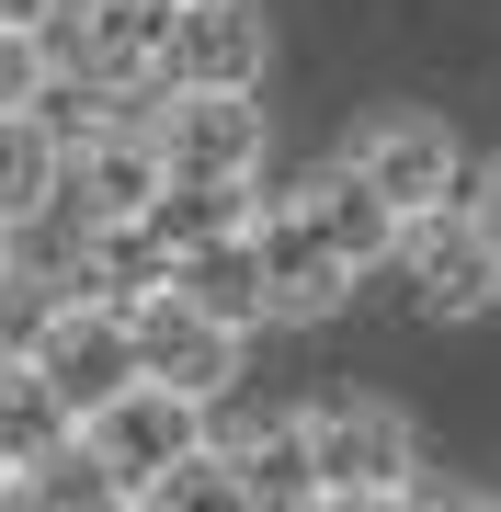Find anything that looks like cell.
<instances>
[{
  "label": "cell",
  "instance_id": "cell-14",
  "mask_svg": "<svg viewBox=\"0 0 501 512\" xmlns=\"http://www.w3.org/2000/svg\"><path fill=\"white\" fill-rule=\"evenodd\" d=\"M251 194H262V171H251V183H171V171H160V194L137 205V217H149L160 251L183 262V251H205V239H240L251 228Z\"/></svg>",
  "mask_w": 501,
  "mask_h": 512
},
{
  "label": "cell",
  "instance_id": "cell-12",
  "mask_svg": "<svg viewBox=\"0 0 501 512\" xmlns=\"http://www.w3.org/2000/svg\"><path fill=\"white\" fill-rule=\"evenodd\" d=\"M297 205L319 217V239H331V251L353 262V274H376V262L399 251V205L376 194L353 160H319V171H297Z\"/></svg>",
  "mask_w": 501,
  "mask_h": 512
},
{
  "label": "cell",
  "instance_id": "cell-1",
  "mask_svg": "<svg viewBox=\"0 0 501 512\" xmlns=\"http://www.w3.org/2000/svg\"><path fill=\"white\" fill-rule=\"evenodd\" d=\"M365 285H388L399 308L433 319V330H467V319L501 308V251L479 239V217H467V205H422V217H399V251L376 262Z\"/></svg>",
  "mask_w": 501,
  "mask_h": 512
},
{
  "label": "cell",
  "instance_id": "cell-11",
  "mask_svg": "<svg viewBox=\"0 0 501 512\" xmlns=\"http://www.w3.org/2000/svg\"><path fill=\"white\" fill-rule=\"evenodd\" d=\"M23 353L57 376V399H69V410H92V399H114V387L137 376V330H126V308H114V296H57L46 330H35Z\"/></svg>",
  "mask_w": 501,
  "mask_h": 512
},
{
  "label": "cell",
  "instance_id": "cell-17",
  "mask_svg": "<svg viewBox=\"0 0 501 512\" xmlns=\"http://www.w3.org/2000/svg\"><path fill=\"white\" fill-rule=\"evenodd\" d=\"M57 296H69V285H57L46 274V262H0V353H23V342H35V330H46V308H57Z\"/></svg>",
  "mask_w": 501,
  "mask_h": 512
},
{
  "label": "cell",
  "instance_id": "cell-6",
  "mask_svg": "<svg viewBox=\"0 0 501 512\" xmlns=\"http://www.w3.org/2000/svg\"><path fill=\"white\" fill-rule=\"evenodd\" d=\"M251 251H262V285H274V319H342L353 308V262L331 251V239H319V217L297 205V183H262L251 194Z\"/></svg>",
  "mask_w": 501,
  "mask_h": 512
},
{
  "label": "cell",
  "instance_id": "cell-9",
  "mask_svg": "<svg viewBox=\"0 0 501 512\" xmlns=\"http://www.w3.org/2000/svg\"><path fill=\"white\" fill-rule=\"evenodd\" d=\"M149 92H160V80H149ZM149 92H126V103H114L92 137H69V148H57V205H69V217H137V205L160 194Z\"/></svg>",
  "mask_w": 501,
  "mask_h": 512
},
{
  "label": "cell",
  "instance_id": "cell-4",
  "mask_svg": "<svg viewBox=\"0 0 501 512\" xmlns=\"http://www.w3.org/2000/svg\"><path fill=\"white\" fill-rule=\"evenodd\" d=\"M80 444L103 456L114 501H149V478L183 456V444H205V399H194V387H160V376H126L114 399L80 410Z\"/></svg>",
  "mask_w": 501,
  "mask_h": 512
},
{
  "label": "cell",
  "instance_id": "cell-3",
  "mask_svg": "<svg viewBox=\"0 0 501 512\" xmlns=\"http://www.w3.org/2000/svg\"><path fill=\"white\" fill-rule=\"evenodd\" d=\"M149 148H160L171 183H251L274 160V114H262V92H183V80H160Z\"/></svg>",
  "mask_w": 501,
  "mask_h": 512
},
{
  "label": "cell",
  "instance_id": "cell-22",
  "mask_svg": "<svg viewBox=\"0 0 501 512\" xmlns=\"http://www.w3.org/2000/svg\"><path fill=\"white\" fill-rule=\"evenodd\" d=\"M12 467H23V456H12V444H0V490H12Z\"/></svg>",
  "mask_w": 501,
  "mask_h": 512
},
{
  "label": "cell",
  "instance_id": "cell-2",
  "mask_svg": "<svg viewBox=\"0 0 501 512\" xmlns=\"http://www.w3.org/2000/svg\"><path fill=\"white\" fill-rule=\"evenodd\" d=\"M297 421H308L319 501H422V421H410V410L331 399V410H297Z\"/></svg>",
  "mask_w": 501,
  "mask_h": 512
},
{
  "label": "cell",
  "instance_id": "cell-8",
  "mask_svg": "<svg viewBox=\"0 0 501 512\" xmlns=\"http://www.w3.org/2000/svg\"><path fill=\"white\" fill-rule=\"evenodd\" d=\"M262 69H274V23H262V0H171L160 80H183V92H262Z\"/></svg>",
  "mask_w": 501,
  "mask_h": 512
},
{
  "label": "cell",
  "instance_id": "cell-19",
  "mask_svg": "<svg viewBox=\"0 0 501 512\" xmlns=\"http://www.w3.org/2000/svg\"><path fill=\"white\" fill-rule=\"evenodd\" d=\"M46 92V35L35 23H0V103H35Z\"/></svg>",
  "mask_w": 501,
  "mask_h": 512
},
{
  "label": "cell",
  "instance_id": "cell-18",
  "mask_svg": "<svg viewBox=\"0 0 501 512\" xmlns=\"http://www.w3.org/2000/svg\"><path fill=\"white\" fill-rule=\"evenodd\" d=\"M149 501H160V512H205V501H240V478H228L217 444H183V456L149 478Z\"/></svg>",
  "mask_w": 501,
  "mask_h": 512
},
{
  "label": "cell",
  "instance_id": "cell-23",
  "mask_svg": "<svg viewBox=\"0 0 501 512\" xmlns=\"http://www.w3.org/2000/svg\"><path fill=\"white\" fill-rule=\"evenodd\" d=\"M0 262H12V217H0Z\"/></svg>",
  "mask_w": 501,
  "mask_h": 512
},
{
  "label": "cell",
  "instance_id": "cell-21",
  "mask_svg": "<svg viewBox=\"0 0 501 512\" xmlns=\"http://www.w3.org/2000/svg\"><path fill=\"white\" fill-rule=\"evenodd\" d=\"M35 12H46V0H0V23H35Z\"/></svg>",
  "mask_w": 501,
  "mask_h": 512
},
{
  "label": "cell",
  "instance_id": "cell-15",
  "mask_svg": "<svg viewBox=\"0 0 501 512\" xmlns=\"http://www.w3.org/2000/svg\"><path fill=\"white\" fill-rule=\"evenodd\" d=\"M57 205V126L35 103H0V217H46Z\"/></svg>",
  "mask_w": 501,
  "mask_h": 512
},
{
  "label": "cell",
  "instance_id": "cell-5",
  "mask_svg": "<svg viewBox=\"0 0 501 512\" xmlns=\"http://www.w3.org/2000/svg\"><path fill=\"white\" fill-rule=\"evenodd\" d=\"M342 160L365 171V183L388 194L399 217H422V205H456V171H467V148H456V126H445L433 103H376V114H353Z\"/></svg>",
  "mask_w": 501,
  "mask_h": 512
},
{
  "label": "cell",
  "instance_id": "cell-7",
  "mask_svg": "<svg viewBox=\"0 0 501 512\" xmlns=\"http://www.w3.org/2000/svg\"><path fill=\"white\" fill-rule=\"evenodd\" d=\"M160 23H171V0H46L35 35H46V69H80L103 92H149L160 80Z\"/></svg>",
  "mask_w": 501,
  "mask_h": 512
},
{
  "label": "cell",
  "instance_id": "cell-10",
  "mask_svg": "<svg viewBox=\"0 0 501 512\" xmlns=\"http://www.w3.org/2000/svg\"><path fill=\"white\" fill-rule=\"evenodd\" d=\"M137 330V376H160V387H194V399H217V387H240V353H251V330H228L217 308H194L183 285H149L126 308Z\"/></svg>",
  "mask_w": 501,
  "mask_h": 512
},
{
  "label": "cell",
  "instance_id": "cell-20",
  "mask_svg": "<svg viewBox=\"0 0 501 512\" xmlns=\"http://www.w3.org/2000/svg\"><path fill=\"white\" fill-rule=\"evenodd\" d=\"M456 205L479 217V239L501 251V148H490V160H467V171H456Z\"/></svg>",
  "mask_w": 501,
  "mask_h": 512
},
{
  "label": "cell",
  "instance_id": "cell-13",
  "mask_svg": "<svg viewBox=\"0 0 501 512\" xmlns=\"http://www.w3.org/2000/svg\"><path fill=\"white\" fill-rule=\"evenodd\" d=\"M171 285H183L194 308H217L228 330H274V285H262L251 228H240V239H205V251H183V262H171Z\"/></svg>",
  "mask_w": 501,
  "mask_h": 512
},
{
  "label": "cell",
  "instance_id": "cell-16",
  "mask_svg": "<svg viewBox=\"0 0 501 512\" xmlns=\"http://www.w3.org/2000/svg\"><path fill=\"white\" fill-rule=\"evenodd\" d=\"M57 433H80V410L57 399V376L35 353H0V444H12V456H46Z\"/></svg>",
  "mask_w": 501,
  "mask_h": 512
}]
</instances>
